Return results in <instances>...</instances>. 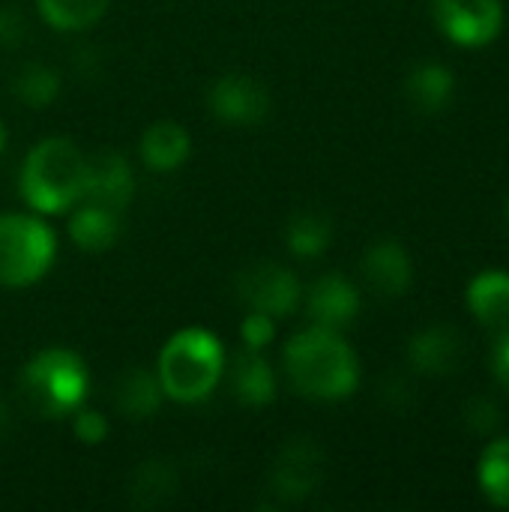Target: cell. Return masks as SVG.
Instances as JSON below:
<instances>
[{"mask_svg": "<svg viewBox=\"0 0 509 512\" xmlns=\"http://www.w3.org/2000/svg\"><path fill=\"white\" fill-rule=\"evenodd\" d=\"M138 153L147 168L168 174V171H177L189 159L192 138H189L186 126H180L177 120H156L144 129V135L138 141Z\"/></svg>", "mask_w": 509, "mask_h": 512, "instance_id": "16", "label": "cell"}, {"mask_svg": "<svg viewBox=\"0 0 509 512\" xmlns=\"http://www.w3.org/2000/svg\"><path fill=\"white\" fill-rule=\"evenodd\" d=\"M465 417H468V426H471L477 435H489V432H495L498 423H501V408H498L492 399L480 396V399H471V402L465 405Z\"/></svg>", "mask_w": 509, "mask_h": 512, "instance_id": "28", "label": "cell"}, {"mask_svg": "<svg viewBox=\"0 0 509 512\" xmlns=\"http://www.w3.org/2000/svg\"><path fill=\"white\" fill-rule=\"evenodd\" d=\"M225 348L222 342L201 327H186L174 333L159 351L156 375L168 399L180 405H195L213 396L225 378Z\"/></svg>", "mask_w": 509, "mask_h": 512, "instance_id": "3", "label": "cell"}, {"mask_svg": "<svg viewBox=\"0 0 509 512\" xmlns=\"http://www.w3.org/2000/svg\"><path fill=\"white\" fill-rule=\"evenodd\" d=\"M162 399H165V390L159 384V375L138 369V366L120 375L114 387V405L129 420H150L162 408Z\"/></svg>", "mask_w": 509, "mask_h": 512, "instance_id": "19", "label": "cell"}, {"mask_svg": "<svg viewBox=\"0 0 509 512\" xmlns=\"http://www.w3.org/2000/svg\"><path fill=\"white\" fill-rule=\"evenodd\" d=\"M291 387L312 402H342L360 387V360L342 330L306 327L282 351Z\"/></svg>", "mask_w": 509, "mask_h": 512, "instance_id": "1", "label": "cell"}, {"mask_svg": "<svg viewBox=\"0 0 509 512\" xmlns=\"http://www.w3.org/2000/svg\"><path fill=\"white\" fill-rule=\"evenodd\" d=\"M405 96L414 105V111H420V114H438L456 96V75H453L450 66L435 63V60L417 63L408 72V78H405Z\"/></svg>", "mask_w": 509, "mask_h": 512, "instance_id": "17", "label": "cell"}, {"mask_svg": "<svg viewBox=\"0 0 509 512\" xmlns=\"http://www.w3.org/2000/svg\"><path fill=\"white\" fill-rule=\"evenodd\" d=\"M267 87L243 72L219 75L207 90V111L228 126H258L270 117Z\"/></svg>", "mask_w": 509, "mask_h": 512, "instance_id": "8", "label": "cell"}, {"mask_svg": "<svg viewBox=\"0 0 509 512\" xmlns=\"http://www.w3.org/2000/svg\"><path fill=\"white\" fill-rule=\"evenodd\" d=\"M237 294L249 306V312H264L270 318H285L303 303L300 279L276 261H258L240 270Z\"/></svg>", "mask_w": 509, "mask_h": 512, "instance_id": "7", "label": "cell"}, {"mask_svg": "<svg viewBox=\"0 0 509 512\" xmlns=\"http://www.w3.org/2000/svg\"><path fill=\"white\" fill-rule=\"evenodd\" d=\"M465 360V339L450 324H432L411 336L408 342V363L414 372L426 378L453 375Z\"/></svg>", "mask_w": 509, "mask_h": 512, "instance_id": "12", "label": "cell"}, {"mask_svg": "<svg viewBox=\"0 0 509 512\" xmlns=\"http://www.w3.org/2000/svg\"><path fill=\"white\" fill-rule=\"evenodd\" d=\"M72 432H75V438H78L81 444L96 447V444H102V441L108 438L111 426H108V417H105V414L90 411V408L81 405V408L72 414Z\"/></svg>", "mask_w": 509, "mask_h": 512, "instance_id": "25", "label": "cell"}, {"mask_svg": "<svg viewBox=\"0 0 509 512\" xmlns=\"http://www.w3.org/2000/svg\"><path fill=\"white\" fill-rule=\"evenodd\" d=\"M111 0H36L39 18L60 33H81L99 24Z\"/></svg>", "mask_w": 509, "mask_h": 512, "instance_id": "21", "label": "cell"}, {"mask_svg": "<svg viewBox=\"0 0 509 512\" xmlns=\"http://www.w3.org/2000/svg\"><path fill=\"white\" fill-rule=\"evenodd\" d=\"M135 195V171L132 162L117 150H99L87 156V177H84V198L99 207L123 213Z\"/></svg>", "mask_w": 509, "mask_h": 512, "instance_id": "10", "label": "cell"}, {"mask_svg": "<svg viewBox=\"0 0 509 512\" xmlns=\"http://www.w3.org/2000/svg\"><path fill=\"white\" fill-rule=\"evenodd\" d=\"M9 429H12V414H9V405L0 399V441L9 435Z\"/></svg>", "mask_w": 509, "mask_h": 512, "instance_id": "30", "label": "cell"}, {"mask_svg": "<svg viewBox=\"0 0 509 512\" xmlns=\"http://www.w3.org/2000/svg\"><path fill=\"white\" fill-rule=\"evenodd\" d=\"M60 72L48 63H24L12 75V93L27 108H45L60 96Z\"/></svg>", "mask_w": 509, "mask_h": 512, "instance_id": "23", "label": "cell"}, {"mask_svg": "<svg viewBox=\"0 0 509 512\" xmlns=\"http://www.w3.org/2000/svg\"><path fill=\"white\" fill-rule=\"evenodd\" d=\"M3 147H6V126H3V120H0V153H3Z\"/></svg>", "mask_w": 509, "mask_h": 512, "instance_id": "31", "label": "cell"}, {"mask_svg": "<svg viewBox=\"0 0 509 512\" xmlns=\"http://www.w3.org/2000/svg\"><path fill=\"white\" fill-rule=\"evenodd\" d=\"M324 480V453L315 441L309 438H297L288 441L282 447V453L273 462V492L285 501V504H297L306 501L309 495L318 492Z\"/></svg>", "mask_w": 509, "mask_h": 512, "instance_id": "9", "label": "cell"}, {"mask_svg": "<svg viewBox=\"0 0 509 512\" xmlns=\"http://www.w3.org/2000/svg\"><path fill=\"white\" fill-rule=\"evenodd\" d=\"M69 237L81 252H108L120 237V213L93 201H78L69 219Z\"/></svg>", "mask_w": 509, "mask_h": 512, "instance_id": "18", "label": "cell"}, {"mask_svg": "<svg viewBox=\"0 0 509 512\" xmlns=\"http://www.w3.org/2000/svg\"><path fill=\"white\" fill-rule=\"evenodd\" d=\"M276 336V318L264 315V312H249L240 324V339H243V348H252V351H264Z\"/></svg>", "mask_w": 509, "mask_h": 512, "instance_id": "26", "label": "cell"}, {"mask_svg": "<svg viewBox=\"0 0 509 512\" xmlns=\"http://www.w3.org/2000/svg\"><path fill=\"white\" fill-rule=\"evenodd\" d=\"M306 315L312 318V324L318 327H330V330H345L357 321L360 315V291L351 279H345L342 273H327L321 276L306 294Z\"/></svg>", "mask_w": 509, "mask_h": 512, "instance_id": "11", "label": "cell"}, {"mask_svg": "<svg viewBox=\"0 0 509 512\" xmlns=\"http://www.w3.org/2000/svg\"><path fill=\"white\" fill-rule=\"evenodd\" d=\"M492 375L509 393V333H501L492 345Z\"/></svg>", "mask_w": 509, "mask_h": 512, "instance_id": "29", "label": "cell"}, {"mask_svg": "<svg viewBox=\"0 0 509 512\" xmlns=\"http://www.w3.org/2000/svg\"><path fill=\"white\" fill-rule=\"evenodd\" d=\"M363 279L366 285L387 300L402 297L414 282V264L408 249L399 240H378L363 255Z\"/></svg>", "mask_w": 509, "mask_h": 512, "instance_id": "13", "label": "cell"}, {"mask_svg": "<svg viewBox=\"0 0 509 512\" xmlns=\"http://www.w3.org/2000/svg\"><path fill=\"white\" fill-rule=\"evenodd\" d=\"M27 18L18 6H0V48L15 51L27 39Z\"/></svg>", "mask_w": 509, "mask_h": 512, "instance_id": "27", "label": "cell"}, {"mask_svg": "<svg viewBox=\"0 0 509 512\" xmlns=\"http://www.w3.org/2000/svg\"><path fill=\"white\" fill-rule=\"evenodd\" d=\"M504 219H507V225H509V195H507V201H504Z\"/></svg>", "mask_w": 509, "mask_h": 512, "instance_id": "32", "label": "cell"}, {"mask_svg": "<svg viewBox=\"0 0 509 512\" xmlns=\"http://www.w3.org/2000/svg\"><path fill=\"white\" fill-rule=\"evenodd\" d=\"M87 156L69 138L39 141L21 162L18 192L42 216L66 213L84 198Z\"/></svg>", "mask_w": 509, "mask_h": 512, "instance_id": "2", "label": "cell"}, {"mask_svg": "<svg viewBox=\"0 0 509 512\" xmlns=\"http://www.w3.org/2000/svg\"><path fill=\"white\" fill-rule=\"evenodd\" d=\"M57 237L39 219L27 213H0V285L27 288L36 285L54 264Z\"/></svg>", "mask_w": 509, "mask_h": 512, "instance_id": "5", "label": "cell"}, {"mask_svg": "<svg viewBox=\"0 0 509 512\" xmlns=\"http://www.w3.org/2000/svg\"><path fill=\"white\" fill-rule=\"evenodd\" d=\"M333 243V222L318 210H300L285 225V246L297 258H321Z\"/></svg>", "mask_w": 509, "mask_h": 512, "instance_id": "20", "label": "cell"}, {"mask_svg": "<svg viewBox=\"0 0 509 512\" xmlns=\"http://www.w3.org/2000/svg\"><path fill=\"white\" fill-rule=\"evenodd\" d=\"M87 390H90L87 366L75 351L66 348H45L33 354L18 375L21 399L33 414L48 420L72 417L84 405Z\"/></svg>", "mask_w": 509, "mask_h": 512, "instance_id": "4", "label": "cell"}, {"mask_svg": "<svg viewBox=\"0 0 509 512\" xmlns=\"http://www.w3.org/2000/svg\"><path fill=\"white\" fill-rule=\"evenodd\" d=\"M477 483L492 507L509 510V438H495L486 444L477 462Z\"/></svg>", "mask_w": 509, "mask_h": 512, "instance_id": "22", "label": "cell"}, {"mask_svg": "<svg viewBox=\"0 0 509 512\" xmlns=\"http://www.w3.org/2000/svg\"><path fill=\"white\" fill-rule=\"evenodd\" d=\"M468 309L471 315L492 330L495 336L509 333V273L507 270H483L468 282Z\"/></svg>", "mask_w": 509, "mask_h": 512, "instance_id": "15", "label": "cell"}, {"mask_svg": "<svg viewBox=\"0 0 509 512\" xmlns=\"http://www.w3.org/2000/svg\"><path fill=\"white\" fill-rule=\"evenodd\" d=\"M174 489H177V474H174V468L168 462H159V459L144 462L135 471L132 486H129L132 501L138 507H147V510L150 507H162L165 501H171Z\"/></svg>", "mask_w": 509, "mask_h": 512, "instance_id": "24", "label": "cell"}, {"mask_svg": "<svg viewBox=\"0 0 509 512\" xmlns=\"http://www.w3.org/2000/svg\"><path fill=\"white\" fill-rule=\"evenodd\" d=\"M225 378L234 399L246 408H264L276 399V372L261 351L243 348L225 363Z\"/></svg>", "mask_w": 509, "mask_h": 512, "instance_id": "14", "label": "cell"}, {"mask_svg": "<svg viewBox=\"0 0 509 512\" xmlns=\"http://www.w3.org/2000/svg\"><path fill=\"white\" fill-rule=\"evenodd\" d=\"M438 30L459 48H486L504 30L501 0H432Z\"/></svg>", "mask_w": 509, "mask_h": 512, "instance_id": "6", "label": "cell"}]
</instances>
